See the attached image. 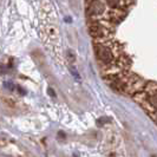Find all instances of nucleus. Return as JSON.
I'll list each match as a JSON object with an SVG mask.
<instances>
[{"instance_id":"1","label":"nucleus","mask_w":157,"mask_h":157,"mask_svg":"<svg viewBox=\"0 0 157 157\" xmlns=\"http://www.w3.org/2000/svg\"><path fill=\"white\" fill-rule=\"evenodd\" d=\"M94 51L101 71L116 64H122L128 69L131 67V58L115 37L106 40H94Z\"/></svg>"},{"instance_id":"2","label":"nucleus","mask_w":157,"mask_h":157,"mask_svg":"<svg viewBox=\"0 0 157 157\" xmlns=\"http://www.w3.org/2000/svg\"><path fill=\"white\" fill-rule=\"evenodd\" d=\"M104 79L108 82V84L112 89H115L121 94H128L132 98L136 94L142 92L148 83V80H145L131 71H125L118 75L108 76V77H104Z\"/></svg>"},{"instance_id":"3","label":"nucleus","mask_w":157,"mask_h":157,"mask_svg":"<svg viewBox=\"0 0 157 157\" xmlns=\"http://www.w3.org/2000/svg\"><path fill=\"white\" fill-rule=\"evenodd\" d=\"M134 99L148 115L157 111V82H148L144 90L136 94Z\"/></svg>"},{"instance_id":"4","label":"nucleus","mask_w":157,"mask_h":157,"mask_svg":"<svg viewBox=\"0 0 157 157\" xmlns=\"http://www.w3.org/2000/svg\"><path fill=\"white\" fill-rule=\"evenodd\" d=\"M87 29L94 40H106L115 37V26L108 20L87 19Z\"/></svg>"},{"instance_id":"5","label":"nucleus","mask_w":157,"mask_h":157,"mask_svg":"<svg viewBox=\"0 0 157 157\" xmlns=\"http://www.w3.org/2000/svg\"><path fill=\"white\" fill-rule=\"evenodd\" d=\"M110 8L104 0H87L86 14L87 19H105Z\"/></svg>"},{"instance_id":"6","label":"nucleus","mask_w":157,"mask_h":157,"mask_svg":"<svg viewBox=\"0 0 157 157\" xmlns=\"http://www.w3.org/2000/svg\"><path fill=\"white\" fill-rule=\"evenodd\" d=\"M150 118L155 122V124L157 125V111H154V112H151V113H149Z\"/></svg>"}]
</instances>
